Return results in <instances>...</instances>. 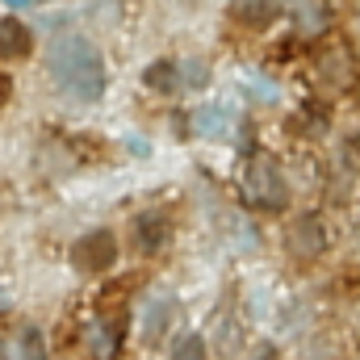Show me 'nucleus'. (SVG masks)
<instances>
[{
	"mask_svg": "<svg viewBox=\"0 0 360 360\" xmlns=\"http://www.w3.org/2000/svg\"><path fill=\"white\" fill-rule=\"evenodd\" d=\"M46 72L55 89L76 105H92L105 92V55L89 34H59L46 46Z\"/></svg>",
	"mask_w": 360,
	"mask_h": 360,
	"instance_id": "obj_1",
	"label": "nucleus"
},
{
	"mask_svg": "<svg viewBox=\"0 0 360 360\" xmlns=\"http://www.w3.org/2000/svg\"><path fill=\"white\" fill-rule=\"evenodd\" d=\"M226 17H231V25L256 34V30H264L281 17V0H231Z\"/></svg>",
	"mask_w": 360,
	"mask_h": 360,
	"instance_id": "obj_8",
	"label": "nucleus"
},
{
	"mask_svg": "<svg viewBox=\"0 0 360 360\" xmlns=\"http://www.w3.org/2000/svg\"><path fill=\"white\" fill-rule=\"evenodd\" d=\"M335 151H340V168H344V176H356L360 172V134H344Z\"/></svg>",
	"mask_w": 360,
	"mask_h": 360,
	"instance_id": "obj_19",
	"label": "nucleus"
},
{
	"mask_svg": "<svg viewBox=\"0 0 360 360\" xmlns=\"http://www.w3.org/2000/svg\"><path fill=\"white\" fill-rule=\"evenodd\" d=\"M243 201L252 210H264V214H281L289 205V184L281 176L276 160L269 151H252L248 164H243Z\"/></svg>",
	"mask_w": 360,
	"mask_h": 360,
	"instance_id": "obj_2",
	"label": "nucleus"
},
{
	"mask_svg": "<svg viewBox=\"0 0 360 360\" xmlns=\"http://www.w3.org/2000/svg\"><path fill=\"white\" fill-rule=\"evenodd\" d=\"M172 314H176V306H172V297H151L147 302V314H143V344H160L164 340V331L172 327Z\"/></svg>",
	"mask_w": 360,
	"mask_h": 360,
	"instance_id": "obj_13",
	"label": "nucleus"
},
{
	"mask_svg": "<svg viewBox=\"0 0 360 360\" xmlns=\"http://www.w3.org/2000/svg\"><path fill=\"white\" fill-rule=\"evenodd\" d=\"M327 126H331V109H327L323 101H306V105H297V113L289 117V130L302 134V139H323Z\"/></svg>",
	"mask_w": 360,
	"mask_h": 360,
	"instance_id": "obj_11",
	"label": "nucleus"
},
{
	"mask_svg": "<svg viewBox=\"0 0 360 360\" xmlns=\"http://www.w3.org/2000/svg\"><path fill=\"white\" fill-rule=\"evenodd\" d=\"M143 84L151 92H160V96H172L180 89V63L176 59H155V63H147L143 68Z\"/></svg>",
	"mask_w": 360,
	"mask_h": 360,
	"instance_id": "obj_15",
	"label": "nucleus"
},
{
	"mask_svg": "<svg viewBox=\"0 0 360 360\" xmlns=\"http://www.w3.org/2000/svg\"><path fill=\"white\" fill-rule=\"evenodd\" d=\"M130 235H134V248H139V252L155 256V252H164L168 239H172V218H168L164 210H143V214H134Z\"/></svg>",
	"mask_w": 360,
	"mask_h": 360,
	"instance_id": "obj_7",
	"label": "nucleus"
},
{
	"mask_svg": "<svg viewBox=\"0 0 360 360\" xmlns=\"http://www.w3.org/2000/svg\"><path fill=\"white\" fill-rule=\"evenodd\" d=\"M252 360H276V348H260V352H256Z\"/></svg>",
	"mask_w": 360,
	"mask_h": 360,
	"instance_id": "obj_21",
	"label": "nucleus"
},
{
	"mask_svg": "<svg viewBox=\"0 0 360 360\" xmlns=\"http://www.w3.org/2000/svg\"><path fill=\"white\" fill-rule=\"evenodd\" d=\"M13 360H51L46 352V335L38 327H21L13 335Z\"/></svg>",
	"mask_w": 360,
	"mask_h": 360,
	"instance_id": "obj_16",
	"label": "nucleus"
},
{
	"mask_svg": "<svg viewBox=\"0 0 360 360\" xmlns=\"http://www.w3.org/2000/svg\"><path fill=\"white\" fill-rule=\"evenodd\" d=\"M34 51V34H30V25L25 21H17V17H0V59H25Z\"/></svg>",
	"mask_w": 360,
	"mask_h": 360,
	"instance_id": "obj_12",
	"label": "nucleus"
},
{
	"mask_svg": "<svg viewBox=\"0 0 360 360\" xmlns=\"http://www.w3.org/2000/svg\"><path fill=\"white\" fill-rule=\"evenodd\" d=\"M126 147H130V151H134V155H151V147H147V143H143V139H126Z\"/></svg>",
	"mask_w": 360,
	"mask_h": 360,
	"instance_id": "obj_20",
	"label": "nucleus"
},
{
	"mask_svg": "<svg viewBox=\"0 0 360 360\" xmlns=\"http://www.w3.org/2000/svg\"><path fill=\"white\" fill-rule=\"evenodd\" d=\"M293 38H323L335 25V0H293Z\"/></svg>",
	"mask_w": 360,
	"mask_h": 360,
	"instance_id": "obj_6",
	"label": "nucleus"
},
{
	"mask_svg": "<svg viewBox=\"0 0 360 360\" xmlns=\"http://www.w3.org/2000/svg\"><path fill=\"white\" fill-rule=\"evenodd\" d=\"M126 331V319L122 314H109V319H96V327L89 331V344H92V356L96 360H109L117 356V348H122V335Z\"/></svg>",
	"mask_w": 360,
	"mask_h": 360,
	"instance_id": "obj_10",
	"label": "nucleus"
},
{
	"mask_svg": "<svg viewBox=\"0 0 360 360\" xmlns=\"http://www.w3.org/2000/svg\"><path fill=\"white\" fill-rule=\"evenodd\" d=\"M285 248L297 264H314L327 248H331V226L319 210H306L289 222V235H285Z\"/></svg>",
	"mask_w": 360,
	"mask_h": 360,
	"instance_id": "obj_4",
	"label": "nucleus"
},
{
	"mask_svg": "<svg viewBox=\"0 0 360 360\" xmlns=\"http://www.w3.org/2000/svg\"><path fill=\"white\" fill-rule=\"evenodd\" d=\"M4 96H8V80L0 76V105H4Z\"/></svg>",
	"mask_w": 360,
	"mask_h": 360,
	"instance_id": "obj_23",
	"label": "nucleus"
},
{
	"mask_svg": "<svg viewBox=\"0 0 360 360\" xmlns=\"http://www.w3.org/2000/svg\"><path fill=\"white\" fill-rule=\"evenodd\" d=\"M188 130L197 139H226L231 134V109L226 105H197L188 117Z\"/></svg>",
	"mask_w": 360,
	"mask_h": 360,
	"instance_id": "obj_9",
	"label": "nucleus"
},
{
	"mask_svg": "<svg viewBox=\"0 0 360 360\" xmlns=\"http://www.w3.org/2000/svg\"><path fill=\"white\" fill-rule=\"evenodd\" d=\"M314 68H319V76L331 84V92H340V96H352V92L360 89V55H356V46H352V38H344V34H335V30L319 38Z\"/></svg>",
	"mask_w": 360,
	"mask_h": 360,
	"instance_id": "obj_3",
	"label": "nucleus"
},
{
	"mask_svg": "<svg viewBox=\"0 0 360 360\" xmlns=\"http://www.w3.org/2000/svg\"><path fill=\"white\" fill-rule=\"evenodd\" d=\"M210 335H214V352H218V356H235V352H239V344H243V327H239V319H231L226 310H218V314H214Z\"/></svg>",
	"mask_w": 360,
	"mask_h": 360,
	"instance_id": "obj_14",
	"label": "nucleus"
},
{
	"mask_svg": "<svg viewBox=\"0 0 360 360\" xmlns=\"http://www.w3.org/2000/svg\"><path fill=\"white\" fill-rule=\"evenodd\" d=\"M4 4H8V8H30L34 0H4Z\"/></svg>",
	"mask_w": 360,
	"mask_h": 360,
	"instance_id": "obj_22",
	"label": "nucleus"
},
{
	"mask_svg": "<svg viewBox=\"0 0 360 360\" xmlns=\"http://www.w3.org/2000/svg\"><path fill=\"white\" fill-rule=\"evenodd\" d=\"M117 264V235L109 226H96L84 231L76 243H72V269L80 272H109Z\"/></svg>",
	"mask_w": 360,
	"mask_h": 360,
	"instance_id": "obj_5",
	"label": "nucleus"
},
{
	"mask_svg": "<svg viewBox=\"0 0 360 360\" xmlns=\"http://www.w3.org/2000/svg\"><path fill=\"white\" fill-rule=\"evenodd\" d=\"M0 360H4V344H0Z\"/></svg>",
	"mask_w": 360,
	"mask_h": 360,
	"instance_id": "obj_24",
	"label": "nucleus"
},
{
	"mask_svg": "<svg viewBox=\"0 0 360 360\" xmlns=\"http://www.w3.org/2000/svg\"><path fill=\"white\" fill-rule=\"evenodd\" d=\"M210 84V63L205 59H188V63H180V89H205Z\"/></svg>",
	"mask_w": 360,
	"mask_h": 360,
	"instance_id": "obj_18",
	"label": "nucleus"
},
{
	"mask_svg": "<svg viewBox=\"0 0 360 360\" xmlns=\"http://www.w3.org/2000/svg\"><path fill=\"white\" fill-rule=\"evenodd\" d=\"M168 360H205V335L201 331H180L168 348Z\"/></svg>",
	"mask_w": 360,
	"mask_h": 360,
	"instance_id": "obj_17",
	"label": "nucleus"
}]
</instances>
